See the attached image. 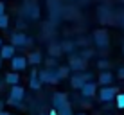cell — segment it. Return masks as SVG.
<instances>
[{"label": "cell", "mask_w": 124, "mask_h": 115, "mask_svg": "<svg viewBox=\"0 0 124 115\" xmlns=\"http://www.w3.org/2000/svg\"><path fill=\"white\" fill-rule=\"evenodd\" d=\"M38 79L41 81V84L43 83H50V84H56L59 83L58 76H56V69H45V70H38Z\"/></svg>", "instance_id": "6da1fadb"}, {"label": "cell", "mask_w": 124, "mask_h": 115, "mask_svg": "<svg viewBox=\"0 0 124 115\" xmlns=\"http://www.w3.org/2000/svg\"><path fill=\"white\" fill-rule=\"evenodd\" d=\"M93 41H95L97 47H108L110 45V36L106 29H97L93 32Z\"/></svg>", "instance_id": "7a4b0ae2"}, {"label": "cell", "mask_w": 124, "mask_h": 115, "mask_svg": "<svg viewBox=\"0 0 124 115\" xmlns=\"http://www.w3.org/2000/svg\"><path fill=\"white\" fill-rule=\"evenodd\" d=\"M85 67H86V63H85V59L81 56H74V54H70V59H68V69H72L74 72H83Z\"/></svg>", "instance_id": "3957f363"}, {"label": "cell", "mask_w": 124, "mask_h": 115, "mask_svg": "<svg viewBox=\"0 0 124 115\" xmlns=\"http://www.w3.org/2000/svg\"><path fill=\"white\" fill-rule=\"evenodd\" d=\"M23 95H25V90L22 86H18V84H13V88H11V95H9V101H11V104H20V101L23 99Z\"/></svg>", "instance_id": "277c9868"}, {"label": "cell", "mask_w": 124, "mask_h": 115, "mask_svg": "<svg viewBox=\"0 0 124 115\" xmlns=\"http://www.w3.org/2000/svg\"><path fill=\"white\" fill-rule=\"evenodd\" d=\"M115 95H117V88H115V86H102L101 92H99V99L104 101V103H110V101H113Z\"/></svg>", "instance_id": "5b68a950"}, {"label": "cell", "mask_w": 124, "mask_h": 115, "mask_svg": "<svg viewBox=\"0 0 124 115\" xmlns=\"http://www.w3.org/2000/svg\"><path fill=\"white\" fill-rule=\"evenodd\" d=\"M11 43H13V47H25V45L32 43V40H29L23 32H15L11 36Z\"/></svg>", "instance_id": "8992f818"}, {"label": "cell", "mask_w": 124, "mask_h": 115, "mask_svg": "<svg viewBox=\"0 0 124 115\" xmlns=\"http://www.w3.org/2000/svg\"><path fill=\"white\" fill-rule=\"evenodd\" d=\"M90 79H92V74H74V77L70 79V83H72L74 88H81L86 81H90Z\"/></svg>", "instance_id": "52a82bcc"}, {"label": "cell", "mask_w": 124, "mask_h": 115, "mask_svg": "<svg viewBox=\"0 0 124 115\" xmlns=\"http://www.w3.org/2000/svg\"><path fill=\"white\" fill-rule=\"evenodd\" d=\"M11 67H13V70H23L25 67H27V58H23V56H13L11 58Z\"/></svg>", "instance_id": "ba28073f"}, {"label": "cell", "mask_w": 124, "mask_h": 115, "mask_svg": "<svg viewBox=\"0 0 124 115\" xmlns=\"http://www.w3.org/2000/svg\"><path fill=\"white\" fill-rule=\"evenodd\" d=\"M97 90V84L92 83V81H86V83L81 86V93H83V97H92L93 93Z\"/></svg>", "instance_id": "9c48e42d"}, {"label": "cell", "mask_w": 124, "mask_h": 115, "mask_svg": "<svg viewBox=\"0 0 124 115\" xmlns=\"http://www.w3.org/2000/svg\"><path fill=\"white\" fill-rule=\"evenodd\" d=\"M15 56V47L13 45H2L0 47V59H11Z\"/></svg>", "instance_id": "30bf717a"}, {"label": "cell", "mask_w": 124, "mask_h": 115, "mask_svg": "<svg viewBox=\"0 0 124 115\" xmlns=\"http://www.w3.org/2000/svg\"><path fill=\"white\" fill-rule=\"evenodd\" d=\"M29 86H31L32 90H38V88L41 86V81L38 79V70H32V72H31V77H29Z\"/></svg>", "instance_id": "8fae6325"}, {"label": "cell", "mask_w": 124, "mask_h": 115, "mask_svg": "<svg viewBox=\"0 0 124 115\" xmlns=\"http://www.w3.org/2000/svg\"><path fill=\"white\" fill-rule=\"evenodd\" d=\"M54 110H56L59 115H74V113H72V106H70V103H68V101H67L65 104H61V106H58V108H54Z\"/></svg>", "instance_id": "7c38bea8"}, {"label": "cell", "mask_w": 124, "mask_h": 115, "mask_svg": "<svg viewBox=\"0 0 124 115\" xmlns=\"http://www.w3.org/2000/svg\"><path fill=\"white\" fill-rule=\"evenodd\" d=\"M54 108H58V106H61V104H65L67 103V93H54Z\"/></svg>", "instance_id": "4fadbf2b"}, {"label": "cell", "mask_w": 124, "mask_h": 115, "mask_svg": "<svg viewBox=\"0 0 124 115\" xmlns=\"http://www.w3.org/2000/svg\"><path fill=\"white\" fill-rule=\"evenodd\" d=\"M6 83L7 84H18L20 83V76L16 74V72H9V74L6 76Z\"/></svg>", "instance_id": "5bb4252c"}, {"label": "cell", "mask_w": 124, "mask_h": 115, "mask_svg": "<svg viewBox=\"0 0 124 115\" xmlns=\"http://www.w3.org/2000/svg\"><path fill=\"white\" fill-rule=\"evenodd\" d=\"M99 81H101V84H110L113 81V76H112V72H101V76H99Z\"/></svg>", "instance_id": "9a60e30c"}, {"label": "cell", "mask_w": 124, "mask_h": 115, "mask_svg": "<svg viewBox=\"0 0 124 115\" xmlns=\"http://www.w3.org/2000/svg\"><path fill=\"white\" fill-rule=\"evenodd\" d=\"M68 72H70V69H68V67H58V69H56V76H58V79H59V81L65 79L67 76H68Z\"/></svg>", "instance_id": "2e32d148"}, {"label": "cell", "mask_w": 124, "mask_h": 115, "mask_svg": "<svg viewBox=\"0 0 124 115\" xmlns=\"http://www.w3.org/2000/svg\"><path fill=\"white\" fill-rule=\"evenodd\" d=\"M49 52H50V56H59V54H61V45L59 43H50Z\"/></svg>", "instance_id": "e0dca14e"}, {"label": "cell", "mask_w": 124, "mask_h": 115, "mask_svg": "<svg viewBox=\"0 0 124 115\" xmlns=\"http://www.w3.org/2000/svg\"><path fill=\"white\" fill-rule=\"evenodd\" d=\"M40 61H41V54L38 52V50H36V52H31V54H29V63H31V65H38Z\"/></svg>", "instance_id": "ac0fdd59"}, {"label": "cell", "mask_w": 124, "mask_h": 115, "mask_svg": "<svg viewBox=\"0 0 124 115\" xmlns=\"http://www.w3.org/2000/svg\"><path fill=\"white\" fill-rule=\"evenodd\" d=\"M7 25H9V18H7V15L0 13V29H7Z\"/></svg>", "instance_id": "d6986e66"}, {"label": "cell", "mask_w": 124, "mask_h": 115, "mask_svg": "<svg viewBox=\"0 0 124 115\" xmlns=\"http://www.w3.org/2000/svg\"><path fill=\"white\" fill-rule=\"evenodd\" d=\"M72 47H74L72 41H63V43H61V52H70Z\"/></svg>", "instance_id": "ffe728a7"}, {"label": "cell", "mask_w": 124, "mask_h": 115, "mask_svg": "<svg viewBox=\"0 0 124 115\" xmlns=\"http://www.w3.org/2000/svg\"><path fill=\"white\" fill-rule=\"evenodd\" d=\"M117 106L119 108H124V93H119L117 95Z\"/></svg>", "instance_id": "44dd1931"}, {"label": "cell", "mask_w": 124, "mask_h": 115, "mask_svg": "<svg viewBox=\"0 0 124 115\" xmlns=\"http://www.w3.org/2000/svg\"><path fill=\"white\" fill-rule=\"evenodd\" d=\"M97 67H99V69H108L110 63L106 61V59H99V61H97Z\"/></svg>", "instance_id": "7402d4cb"}, {"label": "cell", "mask_w": 124, "mask_h": 115, "mask_svg": "<svg viewBox=\"0 0 124 115\" xmlns=\"http://www.w3.org/2000/svg\"><path fill=\"white\" fill-rule=\"evenodd\" d=\"M117 77L124 79V67H122V69H119V72H117Z\"/></svg>", "instance_id": "603a6c76"}, {"label": "cell", "mask_w": 124, "mask_h": 115, "mask_svg": "<svg viewBox=\"0 0 124 115\" xmlns=\"http://www.w3.org/2000/svg\"><path fill=\"white\" fill-rule=\"evenodd\" d=\"M117 22H119V23H121V25H122V27H124V13H122V15H121V18H119V20H117Z\"/></svg>", "instance_id": "cb8c5ba5"}, {"label": "cell", "mask_w": 124, "mask_h": 115, "mask_svg": "<svg viewBox=\"0 0 124 115\" xmlns=\"http://www.w3.org/2000/svg\"><path fill=\"white\" fill-rule=\"evenodd\" d=\"M4 9H6V6H4V2L0 0V13H4Z\"/></svg>", "instance_id": "d4e9b609"}, {"label": "cell", "mask_w": 124, "mask_h": 115, "mask_svg": "<svg viewBox=\"0 0 124 115\" xmlns=\"http://www.w3.org/2000/svg\"><path fill=\"white\" fill-rule=\"evenodd\" d=\"M47 115H58V112H56V110H52V112H49Z\"/></svg>", "instance_id": "484cf974"}, {"label": "cell", "mask_w": 124, "mask_h": 115, "mask_svg": "<svg viewBox=\"0 0 124 115\" xmlns=\"http://www.w3.org/2000/svg\"><path fill=\"white\" fill-rule=\"evenodd\" d=\"M0 115H11V113H7V112H4V110H0Z\"/></svg>", "instance_id": "4316f807"}, {"label": "cell", "mask_w": 124, "mask_h": 115, "mask_svg": "<svg viewBox=\"0 0 124 115\" xmlns=\"http://www.w3.org/2000/svg\"><path fill=\"white\" fill-rule=\"evenodd\" d=\"M0 110H4V101H0Z\"/></svg>", "instance_id": "83f0119b"}, {"label": "cell", "mask_w": 124, "mask_h": 115, "mask_svg": "<svg viewBox=\"0 0 124 115\" xmlns=\"http://www.w3.org/2000/svg\"><path fill=\"white\" fill-rule=\"evenodd\" d=\"M0 47H2V40H0Z\"/></svg>", "instance_id": "f1b7e54d"}, {"label": "cell", "mask_w": 124, "mask_h": 115, "mask_svg": "<svg viewBox=\"0 0 124 115\" xmlns=\"http://www.w3.org/2000/svg\"><path fill=\"white\" fill-rule=\"evenodd\" d=\"M122 52H124V45H122Z\"/></svg>", "instance_id": "f546056e"}, {"label": "cell", "mask_w": 124, "mask_h": 115, "mask_svg": "<svg viewBox=\"0 0 124 115\" xmlns=\"http://www.w3.org/2000/svg\"><path fill=\"white\" fill-rule=\"evenodd\" d=\"M78 115H85V113H78Z\"/></svg>", "instance_id": "4dcf8cb0"}, {"label": "cell", "mask_w": 124, "mask_h": 115, "mask_svg": "<svg viewBox=\"0 0 124 115\" xmlns=\"http://www.w3.org/2000/svg\"><path fill=\"white\" fill-rule=\"evenodd\" d=\"M0 65H2V59H0Z\"/></svg>", "instance_id": "1f68e13d"}]
</instances>
